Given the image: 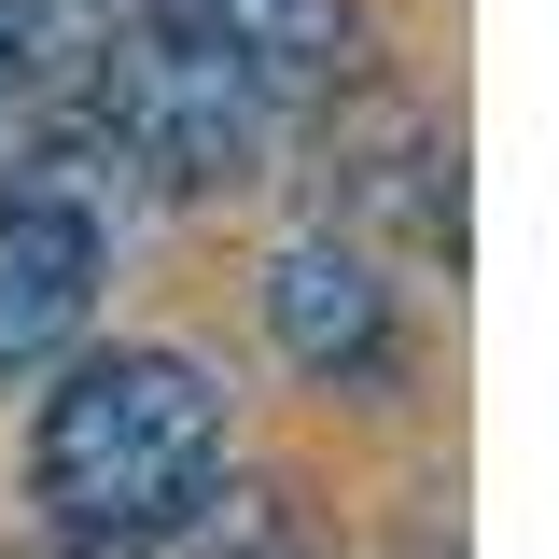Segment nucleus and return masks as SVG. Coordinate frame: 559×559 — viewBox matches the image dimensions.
Instances as JSON below:
<instances>
[{
	"label": "nucleus",
	"mask_w": 559,
	"mask_h": 559,
	"mask_svg": "<svg viewBox=\"0 0 559 559\" xmlns=\"http://www.w3.org/2000/svg\"><path fill=\"white\" fill-rule=\"evenodd\" d=\"M28 476L70 559H154L224 489V392L182 349H84L43 406Z\"/></svg>",
	"instance_id": "1"
},
{
	"label": "nucleus",
	"mask_w": 559,
	"mask_h": 559,
	"mask_svg": "<svg viewBox=\"0 0 559 559\" xmlns=\"http://www.w3.org/2000/svg\"><path fill=\"white\" fill-rule=\"evenodd\" d=\"M280 127H294V112H280L210 28H182L168 0L127 14V28H98V43H84V84H70V154L154 168L168 197H238V182H266Z\"/></svg>",
	"instance_id": "2"
},
{
	"label": "nucleus",
	"mask_w": 559,
	"mask_h": 559,
	"mask_svg": "<svg viewBox=\"0 0 559 559\" xmlns=\"http://www.w3.org/2000/svg\"><path fill=\"white\" fill-rule=\"evenodd\" d=\"M98 308V210L57 168L0 197V378H43Z\"/></svg>",
	"instance_id": "3"
},
{
	"label": "nucleus",
	"mask_w": 559,
	"mask_h": 559,
	"mask_svg": "<svg viewBox=\"0 0 559 559\" xmlns=\"http://www.w3.org/2000/svg\"><path fill=\"white\" fill-rule=\"evenodd\" d=\"M266 336L294 349V378H322V392H378L392 378V280L364 266V238H280L266 266Z\"/></svg>",
	"instance_id": "4"
},
{
	"label": "nucleus",
	"mask_w": 559,
	"mask_h": 559,
	"mask_svg": "<svg viewBox=\"0 0 559 559\" xmlns=\"http://www.w3.org/2000/svg\"><path fill=\"white\" fill-rule=\"evenodd\" d=\"M168 14L210 28L280 112H336L364 84V0H168Z\"/></svg>",
	"instance_id": "5"
},
{
	"label": "nucleus",
	"mask_w": 559,
	"mask_h": 559,
	"mask_svg": "<svg viewBox=\"0 0 559 559\" xmlns=\"http://www.w3.org/2000/svg\"><path fill=\"white\" fill-rule=\"evenodd\" d=\"M98 14L84 0H0V112H70Z\"/></svg>",
	"instance_id": "6"
},
{
	"label": "nucleus",
	"mask_w": 559,
	"mask_h": 559,
	"mask_svg": "<svg viewBox=\"0 0 559 559\" xmlns=\"http://www.w3.org/2000/svg\"><path fill=\"white\" fill-rule=\"evenodd\" d=\"M154 559H336V546L308 532V503H294V489H210Z\"/></svg>",
	"instance_id": "7"
}]
</instances>
